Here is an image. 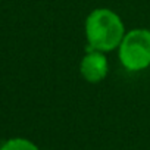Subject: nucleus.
Masks as SVG:
<instances>
[{
  "instance_id": "f257e3e1",
  "label": "nucleus",
  "mask_w": 150,
  "mask_h": 150,
  "mask_svg": "<svg viewBox=\"0 0 150 150\" xmlns=\"http://www.w3.org/2000/svg\"><path fill=\"white\" fill-rule=\"evenodd\" d=\"M84 30L88 47L103 53L118 49L127 33L121 16L108 8L93 9L86 18Z\"/></svg>"
},
{
  "instance_id": "f03ea898",
  "label": "nucleus",
  "mask_w": 150,
  "mask_h": 150,
  "mask_svg": "<svg viewBox=\"0 0 150 150\" xmlns=\"http://www.w3.org/2000/svg\"><path fill=\"white\" fill-rule=\"evenodd\" d=\"M118 57L121 65L131 72L143 71L150 66V30L134 28L125 33Z\"/></svg>"
},
{
  "instance_id": "7ed1b4c3",
  "label": "nucleus",
  "mask_w": 150,
  "mask_h": 150,
  "mask_svg": "<svg viewBox=\"0 0 150 150\" xmlns=\"http://www.w3.org/2000/svg\"><path fill=\"white\" fill-rule=\"evenodd\" d=\"M108 72L109 62L106 53L88 47L87 53L84 54L80 63V74L83 75V78L90 84H97L106 78Z\"/></svg>"
},
{
  "instance_id": "20e7f679",
  "label": "nucleus",
  "mask_w": 150,
  "mask_h": 150,
  "mask_svg": "<svg viewBox=\"0 0 150 150\" xmlns=\"http://www.w3.org/2000/svg\"><path fill=\"white\" fill-rule=\"evenodd\" d=\"M0 150H40V149L35 143H33L28 138L15 137V138H9L8 141H5L0 146Z\"/></svg>"
}]
</instances>
